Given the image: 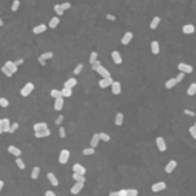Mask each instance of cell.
Wrapping results in <instances>:
<instances>
[{"instance_id": "obj_56", "label": "cell", "mask_w": 196, "mask_h": 196, "mask_svg": "<svg viewBox=\"0 0 196 196\" xmlns=\"http://www.w3.org/2000/svg\"><path fill=\"white\" fill-rule=\"evenodd\" d=\"M45 195H46V196H56V194H55L52 190H47V191H45Z\"/></svg>"}, {"instance_id": "obj_57", "label": "cell", "mask_w": 196, "mask_h": 196, "mask_svg": "<svg viewBox=\"0 0 196 196\" xmlns=\"http://www.w3.org/2000/svg\"><path fill=\"white\" fill-rule=\"evenodd\" d=\"M38 62H39L41 66H45V65H46V61L43 60V59H40V57H38Z\"/></svg>"}, {"instance_id": "obj_9", "label": "cell", "mask_w": 196, "mask_h": 196, "mask_svg": "<svg viewBox=\"0 0 196 196\" xmlns=\"http://www.w3.org/2000/svg\"><path fill=\"white\" fill-rule=\"evenodd\" d=\"M111 90L113 95H119L122 93V84L121 82H117V80H113V83L111 85Z\"/></svg>"}, {"instance_id": "obj_51", "label": "cell", "mask_w": 196, "mask_h": 196, "mask_svg": "<svg viewBox=\"0 0 196 196\" xmlns=\"http://www.w3.org/2000/svg\"><path fill=\"white\" fill-rule=\"evenodd\" d=\"M64 118H65V117H64V114H60V116L55 119V124H56V126H59V127H60V126H61V123L64 122Z\"/></svg>"}, {"instance_id": "obj_8", "label": "cell", "mask_w": 196, "mask_h": 196, "mask_svg": "<svg viewBox=\"0 0 196 196\" xmlns=\"http://www.w3.org/2000/svg\"><path fill=\"white\" fill-rule=\"evenodd\" d=\"M156 146L161 152H165L167 150V144H166V141L162 136H157L156 138Z\"/></svg>"}, {"instance_id": "obj_19", "label": "cell", "mask_w": 196, "mask_h": 196, "mask_svg": "<svg viewBox=\"0 0 196 196\" xmlns=\"http://www.w3.org/2000/svg\"><path fill=\"white\" fill-rule=\"evenodd\" d=\"M72 171L74 173H79V174H85L87 173V169H85V167L82 166L80 163H74L72 166Z\"/></svg>"}, {"instance_id": "obj_2", "label": "cell", "mask_w": 196, "mask_h": 196, "mask_svg": "<svg viewBox=\"0 0 196 196\" xmlns=\"http://www.w3.org/2000/svg\"><path fill=\"white\" fill-rule=\"evenodd\" d=\"M12 124L10 123V119L9 118H1L0 119V134L3 133H10Z\"/></svg>"}, {"instance_id": "obj_49", "label": "cell", "mask_w": 196, "mask_h": 196, "mask_svg": "<svg viewBox=\"0 0 196 196\" xmlns=\"http://www.w3.org/2000/svg\"><path fill=\"white\" fill-rule=\"evenodd\" d=\"M20 128V124H18L17 122H15V123H12V126H11V129H10V134H13L17 129Z\"/></svg>"}, {"instance_id": "obj_58", "label": "cell", "mask_w": 196, "mask_h": 196, "mask_svg": "<svg viewBox=\"0 0 196 196\" xmlns=\"http://www.w3.org/2000/svg\"><path fill=\"white\" fill-rule=\"evenodd\" d=\"M108 195H110V196H119V195H118V191H111V193H110Z\"/></svg>"}, {"instance_id": "obj_14", "label": "cell", "mask_w": 196, "mask_h": 196, "mask_svg": "<svg viewBox=\"0 0 196 196\" xmlns=\"http://www.w3.org/2000/svg\"><path fill=\"white\" fill-rule=\"evenodd\" d=\"M166 188H167V184L165 183V181H159V183L152 184V186H151V190L154 191V193H159V191L165 190Z\"/></svg>"}, {"instance_id": "obj_1", "label": "cell", "mask_w": 196, "mask_h": 196, "mask_svg": "<svg viewBox=\"0 0 196 196\" xmlns=\"http://www.w3.org/2000/svg\"><path fill=\"white\" fill-rule=\"evenodd\" d=\"M34 88H35L34 83H32V82H28V83H26L25 85H23V88L20 90L21 96H23V98L29 96V95L32 94V92H33V90H34Z\"/></svg>"}, {"instance_id": "obj_13", "label": "cell", "mask_w": 196, "mask_h": 196, "mask_svg": "<svg viewBox=\"0 0 196 196\" xmlns=\"http://www.w3.org/2000/svg\"><path fill=\"white\" fill-rule=\"evenodd\" d=\"M51 135V130L49 128L44 129V130H39V132H34V136L38 139H43V138H49Z\"/></svg>"}, {"instance_id": "obj_3", "label": "cell", "mask_w": 196, "mask_h": 196, "mask_svg": "<svg viewBox=\"0 0 196 196\" xmlns=\"http://www.w3.org/2000/svg\"><path fill=\"white\" fill-rule=\"evenodd\" d=\"M70 156H71V152L67 149H62L60 151V155H59V162L60 165H66L70 160Z\"/></svg>"}, {"instance_id": "obj_15", "label": "cell", "mask_w": 196, "mask_h": 196, "mask_svg": "<svg viewBox=\"0 0 196 196\" xmlns=\"http://www.w3.org/2000/svg\"><path fill=\"white\" fill-rule=\"evenodd\" d=\"M47 31V26L46 25H44V23H40V25H38V26H35V27H33V29H32V32L34 33V34H41V33H44V32H46Z\"/></svg>"}, {"instance_id": "obj_48", "label": "cell", "mask_w": 196, "mask_h": 196, "mask_svg": "<svg viewBox=\"0 0 196 196\" xmlns=\"http://www.w3.org/2000/svg\"><path fill=\"white\" fill-rule=\"evenodd\" d=\"M60 5H61V7H62V10H64V11H66V10H70V9H71V6H72V5H71V3H68V1H65V3L60 4Z\"/></svg>"}, {"instance_id": "obj_7", "label": "cell", "mask_w": 196, "mask_h": 196, "mask_svg": "<svg viewBox=\"0 0 196 196\" xmlns=\"http://www.w3.org/2000/svg\"><path fill=\"white\" fill-rule=\"evenodd\" d=\"M177 167H178V162H177L175 160H171L166 165V167H165V172L167 174H171L172 172H173Z\"/></svg>"}, {"instance_id": "obj_31", "label": "cell", "mask_w": 196, "mask_h": 196, "mask_svg": "<svg viewBox=\"0 0 196 196\" xmlns=\"http://www.w3.org/2000/svg\"><path fill=\"white\" fill-rule=\"evenodd\" d=\"M72 94H73V92H72V89H70V88H62L61 89V95L64 98H71L72 96Z\"/></svg>"}, {"instance_id": "obj_60", "label": "cell", "mask_w": 196, "mask_h": 196, "mask_svg": "<svg viewBox=\"0 0 196 196\" xmlns=\"http://www.w3.org/2000/svg\"><path fill=\"white\" fill-rule=\"evenodd\" d=\"M4 25H5V23H4V21H3V20H0V26H1V27H3Z\"/></svg>"}, {"instance_id": "obj_10", "label": "cell", "mask_w": 196, "mask_h": 196, "mask_svg": "<svg viewBox=\"0 0 196 196\" xmlns=\"http://www.w3.org/2000/svg\"><path fill=\"white\" fill-rule=\"evenodd\" d=\"M84 188V183H80V181H76V184L71 188V194L72 195H78L80 191Z\"/></svg>"}, {"instance_id": "obj_42", "label": "cell", "mask_w": 196, "mask_h": 196, "mask_svg": "<svg viewBox=\"0 0 196 196\" xmlns=\"http://www.w3.org/2000/svg\"><path fill=\"white\" fill-rule=\"evenodd\" d=\"M20 7V0H13L12 1V5H11V11L12 12H16Z\"/></svg>"}, {"instance_id": "obj_46", "label": "cell", "mask_w": 196, "mask_h": 196, "mask_svg": "<svg viewBox=\"0 0 196 196\" xmlns=\"http://www.w3.org/2000/svg\"><path fill=\"white\" fill-rule=\"evenodd\" d=\"M139 195V191L135 189H128L127 190V196H138Z\"/></svg>"}, {"instance_id": "obj_52", "label": "cell", "mask_w": 196, "mask_h": 196, "mask_svg": "<svg viewBox=\"0 0 196 196\" xmlns=\"http://www.w3.org/2000/svg\"><path fill=\"white\" fill-rule=\"evenodd\" d=\"M99 66H101V61H100V60H98V61H95V62H94V64L92 65V70H93V71H96V68L99 67Z\"/></svg>"}, {"instance_id": "obj_26", "label": "cell", "mask_w": 196, "mask_h": 196, "mask_svg": "<svg viewBox=\"0 0 196 196\" xmlns=\"http://www.w3.org/2000/svg\"><path fill=\"white\" fill-rule=\"evenodd\" d=\"M181 32H183L184 34H193L195 32V26L194 25H185V26H183V28H181Z\"/></svg>"}, {"instance_id": "obj_5", "label": "cell", "mask_w": 196, "mask_h": 196, "mask_svg": "<svg viewBox=\"0 0 196 196\" xmlns=\"http://www.w3.org/2000/svg\"><path fill=\"white\" fill-rule=\"evenodd\" d=\"M112 83H113L112 77H110V78H102V79L99 80V88H101V89H107L108 87H111Z\"/></svg>"}, {"instance_id": "obj_12", "label": "cell", "mask_w": 196, "mask_h": 196, "mask_svg": "<svg viewBox=\"0 0 196 196\" xmlns=\"http://www.w3.org/2000/svg\"><path fill=\"white\" fill-rule=\"evenodd\" d=\"M64 105H65V99H64V96L56 98L55 99V102H54V110H55V111H61V110L64 108Z\"/></svg>"}, {"instance_id": "obj_47", "label": "cell", "mask_w": 196, "mask_h": 196, "mask_svg": "<svg viewBox=\"0 0 196 196\" xmlns=\"http://www.w3.org/2000/svg\"><path fill=\"white\" fill-rule=\"evenodd\" d=\"M189 133H190V135L193 136V139H196V126L195 124L189 128Z\"/></svg>"}, {"instance_id": "obj_54", "label": "cell", "mask_w": 196, "mask_h": 196, "mask_svg": "<svg viewBox=\"0 0 196 196\" xmlns=\"http://www.w3.org/2000/svg\"><path fill=\"white\" fill-rule=\"evenodd\" d=\"M13 62H15V65L18 67V66H22L23 64H25V59H22V57H21V59H17L16 61H13Z\"/></svg>"}, {"instance_id": "obj_27", "label": "cell", "mask_w": 196, "mask_h": 196, "mask_svg": "<svg viewBox=\"0 0 196 196\" xmlns=\"http://www.w3.org/2000/svg\"><path fill=\"white\" fill-rule=\"evenodd\" d=\"M160 23H161V17H160V16H155V17L151 20L150 28H151V29H157V27L160 26Z\"/></svg>"}, {"instance_id": "obj_50", "label": "cell", "mask_w": 196, "mask_h": 196, "mask_svg": "<svg viewBox=\"0 0 196 196\" xmlns=\"http://www.w3.org/2000/svg\"><path fill=\"white\" fill-rule=\"evenodd\" d=\"M184 77H185V74H184L183 72H179V73H178V76H177V77H175V82H177V84H178V83H180L181 80L184 79Z\"/></svg>"}, {"instance_id": "obj_6", "label": "cell", "mask_w": 196, "mask_h": 196, "mask_svg": "<svg viewBox=\"0 0 196 196\" xmlns=\"http://www.w3.org/2000/svg\"><path fill=\"white\" fill-rule=\"evenodd\" d=\"M95 72H96L99 76H101V78H110V77H111V73H110V71L106 67H104L102 65L99 66Z\"/></svg>"}, {"instance_id": "obj_44", "label": "cell", "mask_w": 196, "mask_h": 196, "mask_svg": "<svg viewBox=\"0 0 196 196\" xmlns=\"http://www.w3.org/2000/svg\"><path fill=\"white\" fill-rule=\"evenodd\" d=\"M1 72H3L4 74H5L6 77H9V78H11L12 76H13V73H12V72H11V71L9 70V68H6L5 66H3V67H1Z\"/></svg>"}, {"instance_id": "obj_33", "label": "cell", "mask_w": 196, "mask_h": 196, "mask_svg": "<svg viewBox=\"0 0 196 196\" xmlns=\"http://www.w3.org/2000/svg\"><path fill=\"white\" fill-rule=\"evenodd\" d=\"M72 178L76 180V181H80V183H85V177L84 174H79V173H74L72 174Z\"/></svg>"}, {"instance_id": "obj_41", "label": "cell", "mask_w": 196, "mask_h": 196, "mask_svg": "<svg viewBox=\"0 0 196 196\" xmlns=\"http://www.w3.org/2000/svg\"><path fill=\"white\" fill-rule=\"evenodd\" d=\"M83 67H84V65H83V64H78V65L74 67V70H73V74L78 76V74L83 71Z\"/></svg>"}, {"instance_id": "obj_18", "label": "cell", "mask_w": 196, "mask_h": 196, "mask_svg": "<svg viewBox=\"0 0 196 196\" xmlns=\"http://www.w3.org/2000/svg\"><path fill=\"white\" fill-rule=\"evenodd\" d=\"M46 178H47L49 183H50L52 186H59V179H57V177H56L54 173L49 172V173L46 174Z\"/></svg>"}, {"instance_id": "obj_11", "label": "cell", "mask_w": 196, "mask_h": 196, "mask_svg": "<svg viewBox=\"0 0 196 196\" xmlns=\"http://www.w3.org/2000/svg\"><path fill=\"white\" fill-rule=\"evenodd\" d=\"M111 57H112V60L113 62L116 65H121L122 62H123V59H122V55H121V52H119L118 50H113L111 52Z\"/></svg>"}, {"instance_id": "obj_37", "label": "cell", "mask_w": 196, "mask_h": 196, "mask_svg": "<svg viewBox=\"0 0 196 196\" xmlns=\"http://www.w3.org/2000/svg\"><path fill=\"white\" fill-rule=\"evenodd\" d=\"M99 136H100V140L105 141V142H108L110 140H111V136H110L108 134H106V133H104V132L99 133Z\"/></svg>"}, {"instance_id": "obj_55", "label": "cell", "mask_w": 196, "mask_h": 196, "mask_svg": "<svg viewBox=\"0 0 196 196\" xmlns=\"http://www.w3.org/2000/svg\"><path fill=\"white\" fill-rule=\"evenodd\" d=\"M106 18H107L108 21H112V22L116 21V16H114V15H111V13H107V15H106Z\"/></svg>"}, {"instance_id": "obj_17", "label": "cell", "mask_w": 196, "mask_h": 196, "mask_svg": "<svg viewBox=\"0 0 196 196\" xmlns=\"http://www.w3.org/2000/svg\"><path fill=\"white\" fill-rule=\"evenodd\" d=\"M133 37H134V34H133L132 32H126V33H124V35L122 37L121 43H122L123 45H128L129 43L133 40Z\"/></svg>"}, {"instance_id": "obj_45", "label": "cell", "mask_w": 196, "mask_h": 196, "mask_svg": "<svg viewBox=\"0 0 196 196\" xmlns=\"http://www.w3.org/2000/svg\"><path fill=\"white\" fill-rule=\"evenodd\" d=\"M59 135H60L61 139H65V138H66V129L62 126L59 127Z\"/></svg>"}, {"instance_id": "obj_53", "label": "cell", "mask_w": 196, "mask_h": 196, "mask_svg": "<svg viewBox=\"0 0 196 196\" xmlns=\"http://www.w3.org/2000/svg\"><path fill=\"white\" fill-rule=\"evenodd\" d=\"M186 116H191V117H195V112L194 111H191V110H188V108H185L184 111H183Z\"/></svg>"}, {"instance_id": "obj_40", "label": "cell", "mask_w": 196, "mask_h": 196, "mask_svg": "<svg viewBox=\"0 0 196 196\" xmlns=\"http://www.w3.org/2000/svg\"><path fill=\"white\" fill-rule=\"evenodd\" d=\"M50 96H51L52 99H56V98L62 96V95H61V90H59V89H51Z\"/></svg>"}, {"instance_id": "obj_29", "label": "cell", "mask_w": 196, "mask_h": 196, "mask_svg": "<svg viewBox=\"0 0 196 196\" xmlns=\"http://www.w3.org/2000/svg\"><path fill=\"white\" fill-rule=\"evenodd\" d=\"M39 175H40V168L39 167H33V169H32V173H31V178L33 179V180H35V179H38L39 178Z\"/></svg>"}, {"instance_id": "obj_22", "label": "cell", "mask_w": 196, "mask_h": 196, "mask_svg": "<svg viewBox=\"0 0 196 196\" xmlns=\"http://www.w3.org/2000/svg\"><path fill=\"white\" fill-rule=\"evenodd\" d=\"M123 121H124V114L122 112H117L116 116H114V124L117 127H121L123 124Z\"/></svg>"}, {"instance_id": "obj_23", "label": "cell", "mask_w": 196, "mask_h": 196, "mask_svg": "<svg viewBox=\"0 0 196 196\" xmlns=\"http://www.w3.org/2000/svg\"><path fill=\"white\" fill-rule=\"evenodd\" d=\"M99 142H100V136H99V133H95V134H93L92 139H90V146L92 147H98L99 146Z\"/></svg>"}, {"instance_id": "obj_24", "label": "cell", "mask_w": 196, "mask_h": 196, "mask_svg": "<svg viewBox=\"0 0 196 196\" xmlns=\"http://www.w3.org/2000/svg\"><path fill=\"white\" fill-rule=\"evenodd\" d=\"M4 66H5L6 68L10 70L13 74H15V73L17 72V71H18V67L15 65V62H13V61H6V62H5V65H4Z\"/></svg>"}, {"instance_id": "obj_59", "label": "cell", "mask_w": 196, "mask_h": 196, "mask_svg": "<svg viewBox=\"0 0 196 196\" xmlns=\"http://www.w3.org/2000/svg\"><path fill=\"white\" fill-rule=\"evenodd\" d=\"M4 185H5V183H4V180H0V191H1L4 189Z\"/></svg>"}, {"instance_id": "obj_21", "label": "cell", "mask_w": 196, "mask_h": 196, "mask_svg": "<svg viewBox=\"0 0 196 196\" xmlns=\"http://www.w3.org/2000/svg\"><path fill=\"white\" fill-rule=\"evenodd\" d=\"M60 25V17L57 16H54L49 21V25H47V28H50V29H55V28Z\"/></svg>"}, {"instance_id": "obj_30", "label": "cell", "mask_w": 196, "mask_h": 196, "mask_svg": "<svg viewBox=\"0 0 196 196\" xmlns=\"http://www.w3.org/2000/svg\"><path fill=\"white\" fill-rule=\"evenodd\" d=\"M175 85H177L175 78H169V79H167V80H166V83H165V88H166V89H172V88H174Z\"/></svg>"}, {"instance_id": "obj_4", "label": "cell", "mask_w": 196, "mask_h": 196, "mask_svg": "<svg viewBox=\"0 0 196 196\" xmlns=\"http://www.w3.org/2000/svg\"><path fill=\"white\" fill-rule=\"evenodd\" d=\"M178 70H179V72H183L184 74H190V73H193V66H190V65H186V64H179L178 65Z\"/></svg>"}, {"instance_id": "obj_28", "label": "cell", "mask_w": 196, "mask_h": 196, "mask_svg": "<svg viewBox=\"0 0 196 196\" xmlns=\"http://www.w3.org/2000/svg\"><path fill=\"white\" fill-rule=\"evenodd\" d=\"M76 85H77V79L76 78H70L64 83V87L65 88H70V89H72L73 87H76Z\"/></svg>"}, {"instance_id": "obj_38", "label": "cell", "mask_w": 196, "mask_h": 196, "mask_svg": "<svg viewBox=\"0 0 196 196\" xmlns=\"http://www.w3.org/2000/svg\"><path fill=\"white\" fill-rule=\"evenodd\" d=\"M94 154H95V149H94V147H92V146L83 149V155H85V156H92Z\"/></svg>"}, {"instance_id": "obj_39", "label": "cell", "mask_w": 196, "mask_h": 196, "mask_svg": "<svg viewBox=\"0 0 196 196\" xmlns=\"http://www.w3.org/2000/svg\"><path fill=\"white\" fill-rule=\"evenodd\" d=\"M16 165H17V167H18V168H20L21 171L26 169V163L23 162V160L21 159V157H17V159H16Z\"/></svg>"}, {"instance_id": "obj_20", "label": "cell", "mask_w": 196, "mask_h": 196, "mask_svg": "<svg viewBox=\"0 0 196 196\" xmlns=\"http://www.w3.org/2000/svg\"><path fill=\"white\" fill-rule=\"evenodd\" d=\"M161 51V47H160V43L157 40H152L151 41V52L154 55H159Z\"/></svg>"}, {"instance_id": "obj_36", "label": "cell", "mask_w": 196, "mask_h": 196, "mask_svg": "<svg viewBox=\"0 0 196 196\" xmlns=\"http://www.w3.org/2000/svg\"><path fill=\"white\" fill-rule=\"evenodd\" d=\"M99 60V55H98V52L96 51H93L92 54H90V56H89V64L90 65H93L95 61H98Z\"/></svg>"}, {"instance_id": "obj_16", "label": "cell", "mask_w": 196, "mask_h": 196, "mask_svg": "<svg viewBox=\"0 0 196 196\" xmlns=\"http://www.w3.org/2000/svg\"><path fill=\"white\" fill-rule=\"evenodd\" d=\"M7 152H9V154H11V155H13L15 157H20V156L22 155L21 149H18V147H17V146H15V145H10V146H7Z\"/></svg>"}, {"instance_id": "obj_25", "label": "cell", "mask_w": 196, "mask_h": 196, "mask_svg": "<svg viewBox=\"0 0 196 196\" xmlns=\"http://www.w3.org/2000/svg\"><path fill=\"white\" fill-rule=\"evenodd\" d=\"M44 129H47V123L46 122H39V123H35L34 126H33V130L34 132L44 130Z\"/></svg>"}, {"instance_id": "obj_34", "label": "cell", "mask_w": 196, "mask_h": 196, "mask_svg": "<svg viewBox=\"0 0 196 196\" xmlns=\"http://www.w3.org/2000/svg\"><path fill=\"white\" fill-rule=\"evenodd\" d=\"M40 59H43V60H51L52 57H54V52L52 51H46V52H43V54L39 56Z\"/></svg>"}, {"instance_id": "obj_32", "label": "cell", "mask_w": 196, "mask_h": 196, "mask_svg": "<svg viewBox=\"0 0 196 196\" xmlns=\"http://www.w3.org/2000/svg\"><path fill=\"white\" fill-rule=\"evenodd\" d=\"M186 94H188L189 96H194V95L196 94V83H191L189 85L188 90H186Z\"/></svg>"}, {"instance_id": "obj_43", "label": "cell", "mask_w": 196, "mask_h": 196, "mask_svg": "<svg viewBox=\"0 0 196 196\" xmlns=\"http://www.w3.org/2000/svg\"><path fill=\"white\" fill-rule=\"evenodd\" d=\"M9 104H10V102H9V100L6 98H4V96L0 98V106H1L3 108H6L9 106Z\"/></svg>"}, {"instance_id": "obj_35", "label": "cell", "mask_w": 196, "mask_h": 196, "mask_svg": "<svg viewBox=\"0 0 196 196\" xmlns=\"http://www.w3.org/2000/svg\"><path fill=\"white\" fill-rule=\"evenodd\" d=\"M54 11L56 12L57 17H60V16H64V15H65V11L62 10V7H61L60 4H56V5L54 6Z\"/></svg>"}]
</instances>
